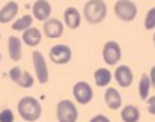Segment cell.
Here are the masks:
<instances>
[{
  "label": "cell",
  "mask_w": 155,
  "mask_h": 122,
  "mask_svg": "<svg viewBox=\"0 0 155 122\" xmlns=\"http://www.w3.org/2000/svg\"><path fill=\"white\" fill-rule=\"evenodd\" d=\"M18 113L20 116L27 122H35L38 121L42 115V107L39 104V101L33 97H23L18 101Z\"/></svg>",
  "instance_id": "1"
},
{
  "label": "cell",
  "mask_w": 155,
  "mask_h": 122,
  "mask_svg": "<svg viewBox=\"0 0 155 122\" xmlns=\"http://www.w3.org/2000/svg\"><path fill=\"white\" fill-rule=\"evenodd\" d=\"M83 14L89 24H100L107 17V3L103 0H89L84 3Z\"/></svg>",
  "instance_id": "2"
},
{
  "label": "cell",
  "mask_w": 155,
  "mask_h": 122,
  "mask_svg": "<svg viewBox=\"0 0 155 122\" xmlns=\"http://www.w3.org/2000/svg\"><path fill=\"white\" fill-rule=\"evenodd\" d=\"M56 118L59 122H77L78 110L71 100H62L56 106Z\"/></svg>",
  "instance_id": "3"
},
{
  "label": "cell",
  "mask_w": 155,
  "mask_h": 122,
  "mask_svg": "<svg viewBox=\"0 0 155 122\" xmlns=\"http://www.w3.org/2000/svg\"><path fill=\"white\" fill-rule=\"evenodd\" d=\"M113 9H114V15L125 23H130L137 17V5L130 0H117Z\"/></svg>",
  "instance_id": "4"
},
{
  "label": "cell",
  "mask_w": 155,
  "mask_h": 122,
  "mask_svg": "<svg viewBox=\"0 0 155 122\" xmlns=\"http://www.w3.org/2000/svg\"><path fill=\"white\" fill-rule=\"evenodd\" d=\"M32 61H33V68L36 72V80L41 84H45L48 81V66H47V61L44 58V54L38 50H35L32 53Z\"/></svg>",
  "instance_id": "5"
},
{
  "label": "cell",
  "mask_w": 155,
  "mask_h": 122,
  "mask_svg": "<svg viewBox=\"0 0 155 122\" xmlns=\"http://www.w3.org/2000/svg\"><path fill=\"white\" fill-rule=\"evenodd\" d=\"M72 95H74V98L78 104L86 106L92 101L94 91H92V86L87 81H77L72 87Z\"/></svg>",
  "instance_id": "6"
},
{
  "label": "cell",
  "mask_w": 155,
  "mask_h": 122,
  "mask_svg": "<svg viewBox=\"0 0 155 122\" xmlns=\"http://www.w3.org/2000/svg\"><path fill=\"white\" fill-rule=\"evenodd\" d=\"M122 58V48L116 41H108L103 47V59L108 66L117 65V62Z\"/></svg>",
  "instance_id": "7"
},
{
  "label": "cell",
  "mask_w": 155,
  "mask_h": 122,
  "mask_svg": "<svg viewBox=\"0 0 155 122\" xmlns=\"http://www.w3.org/2000/svg\"><path fill=\"white\" fill-rule=\"evenodd\" d=\"M72 59V50L65 44H56L50 50V61L56 65H66Z\"/></svg>",
  "instance_id": "8"
},
{
  "label": "cell",
  "mask_w": 155,
  "mask_h": 122,
  "mask_svg": "<svg viewBox=\"0 0 155 122\" xmlns=\"http://www.w3.org/2000/svg\"><path fill=\"white\" fill-rule=\"evenodd\" d=\"M113 77H114L116 83H117L120 87H130V86L133 84V78H134L133 71H131V68H130L128 65H120V66H117V68L114 69Z\"/></svg>",
  "instance_id": "9"
},
{
  "label": "cell",
  "mask_w": 155,
  "mask_h": 122,
  "mask_svg": "<svg viewBox=\"0 0 155 122\" xmlns=\"http://www.w3.org/2000/svg\"><path fill=\"white\" fill-rule=\"evenodd\" d=\"M44 33L47 38L50 39H57L63 35V23L57 18H50L44 23V27H42Z\"/></svg>",
  "instance_id": "10"
},
{
  "label": "cell",
  "mask_w": 155,
  "mask_h": 122,
  "mask_svg": "<svg viewBox=\"0 0 155 122\" xmlns=\"http://www.w3.org/2000/svg\"><path fill=\"white\" fill-rule=\"evenodd\" d=\"M32 11H33V17L38 20V21H47L50 20V15H51V5L47 2V0H36L32 6Z\"/></svg>",
  "instance_id": "11"
},
{
  "label": "cell",
  "mask_w": 155,
  "mask_h": 122,
  "mask_svg": "<svg viewBox=\"0 0 155 122\" xmlns=\"http://www.w3.org/2000/svg\"><path fill=\"white\" fill-rule=\"evenodd\" d=\"M8 53L11 61L20 62L23 58V41L17 36H9L8 38Z\"/></svg>",
  "instance_id": "12"
},
{
  "label": "cell",
  "mask_w": 155,
  "mask_h": 122,
  "mask_svg": "<svg viewBox=\"0 0 155 122\" xmlns=\"http://www.w3.org/2000/svg\"><path fill=\"white\" fill-rule=\"evenodd\" d=\"M63 21H65V24H66L71 30H75V29H78L80 24H81V14L78 12L77 8L69 6V8H66L65 12H63Z\"/></svg>",
  "instance_id": "13"
},
{
  "label": "cell",
  "mask_w": 155,
  "mask_h": 122,
  "mask_svg": "<svg viewBox=\"0 0 155 122\" xmlns=\"http://www.w3.org/2000/svg\"><path fill=\"white\" fill-rule=\"evenodd\" d=\"M104 101L110 110H117L122 106V97H120L119 91L114 87H107V91L104 94Z\"/></svg>",
  "instance_id": "14"
},
{
  "label": "cell",
  "mask_w": 155,
  "mask_h": 122,
  "mask_svg": "<svg viewBox=\"0 0 155 122\" xmlns=\"http://www.w3.org/2000/svg\"><path fill=\"white\" fill-rule=\"evenodd\" d=\"M18 14V3L17 2H8L2 9H0V23L6 24L11 23Z\"/></svg>",
  "instance_id": "15"
},
{
  "label": "cell",
  "mask_w": 155,
  "mask_h": 122,
  "mask_svg": "<svg viewBox=\"0 0 155 122\" xmlns=\"http://www.w3.org/2000/svg\"><path fill=\"white\" fill-rule=\"evenodd\" d=\"M21 41H23L26 45H29V47H36V45H39L41 41H42L41 30L36 29V27H30V29H27L26 32H23V38H21Z\"/></svg>",
  "instance_id": "16"
},
{
  "label": "cell",
  "mask_w": 155,
  "mask_h": 122,
  "mask_svg": "<svg viewBox=\"0 0 155 122\" xmlns=\"http://www.w3.org/2000/svg\"><path fill=\"white\" fill-rule=\"evenodd\" d=\"M111 72L107 69V68H98L95 72H94V80H95V84L98 87H105L110 84L111 81Z\"/></svg>",
  "instance_id": "17"
},
{
  "label": "cell",
  "mask_w": 155,
  "mask_h": 122,
  "mask_svg": "<svg viewBox=\"0 0 155 122\" xmlns=\"http://www.w3.org/2000/svg\"><path fill=\"white\" fill-rule=\"evenodd\" d=\"M120 118L124 122H139L140 121V110L136 106H125L120 110Z\"/></svg>",
  "instance_id": "18"
},
{
  "label": "cell",
  "mask_w": 155,
  "mask_h": 122,
  "mask_svg": "<svg viewBox=\"0 0 155 122\" xmlns=\"http://www.w3.org/2000/svg\"><path fill=\"white\" fill-rule=\"evenodd\" d=\"M32 24H33V17L27 14V15H23L21 18H18V20H15L12 23V30H15V32H26L27 29L32 27Z\"/></svg>",
  "instance_id": "19"
},
{
  "label": "cell",
  "mask_w": 155,
  "mask_h": 122,
  "mask_svg": "<svg viewBox=\"0 0 155 122\" xmlns=\"http://www.w3.org/2000/svg\"><path fill=\"white\" fill-rule=\"evenodd\" d=\"M149 92H151V80L148 74H142L140 81H139V97L140 100L146 101L149 98Z\"/></svg>",
  "instance_id": "20"
},
{
  "label": "cell",
  "mask_w": 155,
  "mask_h": 122,
  "mask_svg": "<svg viewBox=\"0 0 155 122\" xmlns=\"http://www.w3.org/2000/svg\"><path fill=\"white\" fill-rule=\"evenodd\" d=\"M33 83H35V78H33V75H32L29 71H23L21 75H20V78H18V81H17V84H18L20 87H24V89L32 87Z\"/></svg>",
  "instance_id": "21"
},
{
  "label": "cell",
  "mask_w": 155,
  "mask_h": 122,
  "mask_svg": "<svg viewBox=\"0 0 155 122\" xmlns=\"http://www.w3.org/2000/svg\"><path fill=\"white\" fill-rule=\"evenodd\" d=\"M145 29H146V30H154L155 29V6L151 8V9L146 12V17H145Z\"/></svg>",
  "instance_id": "22"
},
{
  "label": "cell",
  "mask_w": 155,
  "mask_h": 122,
  "mask_svg": "<svg viewBox=\"0 0 155 122\" xmlns=\"http://www.w3.org/2000/svg\"><path fill=\"white\" fill-rule=\"evenodd\" d=\"M0 122H14V113L11 109H3L0 112Z\"/></svg>",
  "instance_id": "23"
},
{
  "label": "cell",
  "mask_w": 155,
  "mask_h": 122,
  "mask_svg": "<svg viewBox=\"0 0 155 122\" xmlns=\"http://www.w3.org/2000/svg\"><path fill=\"white\" fill-rule=\"evenodd\" d=\"M21 72H23V69H21L20 66H14V68L9 71V78H11L14 83H17L18 78H20V75H21Z\"/></svg>",
  "instance_id": "24"
},
{
  "label": "cell",
  "mask_w": 155,
  "mask_h": 122,
  "mask_svg": "<svg viewBox=\"0 0 155 122\" xmlns=\"http://www.w3.org/2000/svg\"><path fill=\"white\" fill-rule=\"evenodd\" d=\"M146 106H148V112L155 116V95L154 97H149L146 100Z\"/></svg>",
  "instance_id": "25"
},
{
  "label": "cell",
  "mask_w": 155,
  "mask_h": 122,
  "mask_svg": "<svg viewBox=\"0 0 155 122\" xmlns=\"http://www.w3.org/2000/svg\"><path fill=\"white\" fill-rule=\"evenodd\" d=\"M89 122H111V121L107 116H104V115H95Z\"/></svg>",
  "instance_id": "26"
},
{
  "label": "cell",
  "mask_w": 155,
  "mask_h": 122,
  "mask_svg": "<svg viewBox=\"0 0 155 122\" xmlns=\"http://www.w3.org/2000/svg\"><path fill=\"white\" fill-rule=\"evenodd\" d=\"M149 80H151V87L155 89V65L151 68V72H149Z\"/></svg>",
  "instance_id": "27"
},
{
  "label": "cell",
  "mask_w": 155,
  "mask_h": 122,
  "mask_svg": "<svg viewBox=\"0 0 155 122\" xmlns=\"http://www.w3.org/2000/svg\"><path fill=\"white\" fill-rule=\"evenodd\" d=\"M152 42H154V47H155V33H154V36H152Z\"/></svg>",
  "instance_id": "28"
},
{
  "label": "cell",
  "mask_w": 155,
  "mask_h": 122,
  "mask_svg": "<svg viewBox=\"0 0 155 122\" xmlns=\"http://www.w3.org/2000/svg\"><path fill=\"white\" fill-rule=\"evenodd\" d=\"M0 38H2V35H0Z\"/></svg>",
  "instance_id": "29"
}]
</instances>
